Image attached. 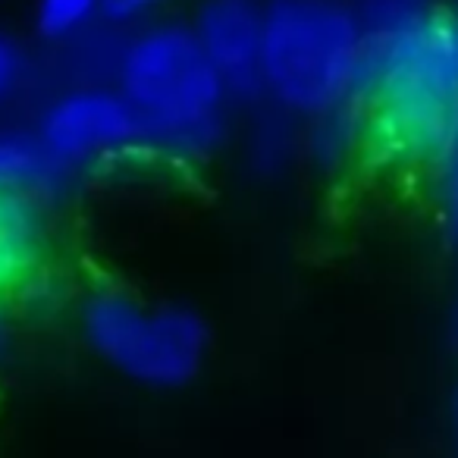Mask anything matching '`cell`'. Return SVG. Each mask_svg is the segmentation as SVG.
Masks as SVG:
<instances>
[{"mask_svg": "<svg viewBox=\"0 0 458 458\" xmlns=\"http://www.w3.org/2000/svg\"><path fill=\"white\" fill-rule=\"evenodd\" d=\"M455 408H458V405H455Z\"/></svg>", "mask_w": 458, "mask_h": 458, "instance_id": "13", "label": "cell"}, {"mask_svg": "<svg viewBox=\"0 0 458 458\" xmlns=\"http://www.w3.org/2000/svg\"><path fill=\"white\" fill-rule=\"evenodd\" d=\"M189 29L229 98L261 95V7L255 0H204Z\"/></svg>", "mask_w": 458, "mask_h": 458, "instance_id": "6", "label": "cell"}, {"mask_svg": "<svg viewBox=\"0 0 458 458\" xmlns=\"http://www.w3.org/2000/svg\"><path fill=\"white\" fill-rule=\"evenodd\" d=\"M22 76H26V51L16 38L0 32V104L20 89Z\"/></svg>", "mask_w": 458, "mask_h": 458, "instance_id": "11", "label": "cell"}, {"mask_svg": "<svg viewBox=\"0 0 458 458\" xmlns=\"http://www.w3.org/2000/svg\"><path fill=\"white\" fill-rule=\"evenodd\" d=\"M45 245V216L35 198L0 191V293L38 270Z\"/></svg>", "mask_w": 458, "mask_h": 458, "instance_id": "8", "label": "cell"}, {"mask_svg": "<svg viewBox=\"0 0 458 458\" xmlns=\"http://www.w3.org/2000/svg\"><path fill=\"white\" fill-rule=\"evenodd\" d=\"M101 16V0H35V26L41 38L64 41Z\"/></svg>", "mask_w": 458, "mask_h": 458, "instance_id": "9", "label": "cell"}, {"mask_svg": "<svg viewBox=\"0 0 458 458\" xmlns=\"http://www.w3.org/2000/svg\"><path fill=\"white\" fill-rule=\"evenodd\" d=\"M120 95L139 116L145 148L195 157L220 141L226 85L182 22H157L129 41L120 60Z\"/></svg>", "mask_w": 458, "mask_h": 458, "instance_id": "3", "label": "cell"}, {"mask_svg": "<svg viewBox=\"0 0 458 458\" xmlns=\"http://www.w3.org/2000/svg\"><path fill=\"white\" fill-rule=\"evenodd\" d=\"M38 135L70 170L145 148L132 104L110 89H79L57 98L41 116Z\"/></svg>", "mask_w": 458, "mask_h": 458, "instance_id": "5", "label": "cell"}, {"mask_svg": "<svg viewBox=\"0 0 458 458\" xmlns=\"http://www.w3.org/2000/svg\"><path fill=\"white\" fill-rule=\"evenodd\" d=\"M364 29L343 0H267L261 7V95L318 120L358 98Z\"/></svg>", "mask_w": 458, "mask_h": 458, "instance_id": "2", "label": "cell"}, {"mask_svg": "<svg viewBox=\"0 0 458 458\" xmlns=\"http://www.w3.org/2000/svg\"><path fill=\"white\" fill-rule=\"evenodd\" d=\"M364 145L395 170H433L458 139V13L424 7L364 32Z\"/></svg>", "mask_w": 458, "mask_h": 458, "instance_id": "1", "label": "cell"}, {"mask_svg": "<svg viewBox=\"0 0 458 458\" xmlns=\"http://www.w3.org/2000/svg\"><path fill=\"white\" fill-rule=\"evenodd\" d=\"M166 0H101V16L114 26H132L157 13Z\"/></svg>", "mask_w": 458, "mask_h": 458, "instance_id": "12", "label": "cell"}, {"mask_svg": "<svg viewBox=\"0 0 458 458\" xmlns=\"http://www.w3.org/2000/svg\"><path fill=\"white\" fill-rule=\"evenodd\" d=\"M89 345L145 386H182L208 355V324L182 305H148L126 289L104 286L82 305Z\"/></svg>", "mask_w": 458, "mask_h": 458, "instance_id": "4", "label": "cell"}, {"mask_svg": "<svg viewBox=\"0 0 458 458\" xmlns=\"http://www.w3.org/2000/svg\"><path fill=\"white\" fill-rule=\"evenodd\" d=\"M70 166H64L38 132L0 129V191L4 195H51L64 189Z\"/></svg>", "mask_w": 458, "mask_h": 458, "instance_id": "7", "label": "cell"}, {"mask_svg": "<svg viewBox=\"0 0 458 458\" xmlns=\"http://www.w3.org/2000/svg\"><path fill=\"white\" fill-rule=\"evenodd\" d=\"M433 198H437L443 226L458 242V139L443 154V160L433 166Z\"/></svg>", "mask_w": 458, "mask_h": 458, "instance_id": "10", "label": "cell"}]
</instances>
